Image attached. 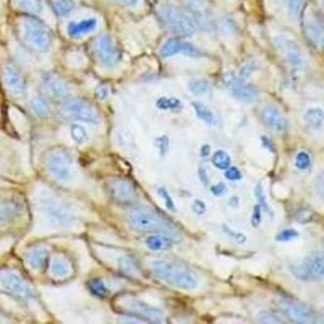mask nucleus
Here are the masks:
<instances>
[{"instance_id": "473e14b6", "label": "nucleus", "mask_w": 324, "mask_h": 324, "mask_svg": "<svg viewBox=\"0 0 324 324\" xmlns=\"http://www.w3.org/2000/svg\"><path fill=\"white\" fill-rule=\"evenodd\" d=\"M75 7V2L73 0H54L53 9L55 13L59 16H65L70 13Z\"/></svg>"}, {"instance_id": "f8f14e48", "label": "nucleus", "mask_w": 324, "mask_h": 324, "mask_svg": "<svg viewBox=\"0 0 324 324\" xmlns=\"http://www.w3.org/2000/svg\"><path fill=\"white\" fill-rule=\"evenodd\" d=\"M222 82L234 97L240 101L253 102L258 98L257 88L252 83H247L245 79L228 74L222 77Z\"/></svg>"}, {"instance_id": "49530a36", "label": "nucleus", "mask_w": 324, "mask_h": 324, "mask_svg": "<svg viewBox=\"0 0 324 324\" xmlns=\"http://www.w3.org/2000/svg\"><path fill=\"white\" fill-rule=\"evenodd\" d=\"M119 265L120 267L122 268V270H124V272L127 273H130V272H133L134 270H136V265L128 257H121L119 259Z\"/></svg>"}, {"instance_id": "e433bc0d", "label": "nucleus", "mask_w": 324, "mask_h": 324, "mask_svg": "<svg viewBox=\"0 0 324 324\" xmlns=\"http://www.w3.org/2000/svg\"><path fill=\"white\" fill-rule=\"evenodd\" d=\"M285 1L288 7V12L293 18H297L301 15L306 0H285Z\"/></svg>"}, {"instance_id": "7c9ffc66", "label": "nucleus", "mask_w": 324, "mask_h": 324, "mask_svg": "<svg viewBox=\"0 0 324 324\" xmlns=\"http://www.w3.org/2000/svg\"><path fill=\"white\" fill-rule=\"evenodd\" d=\"M212 162H213V165L217 169L227 170L228 168L231 167L232 159L226 151L218 150L214 154V156L212 158Z\"/></svg>"}, {"instance_id": "ea45409f", "label": "nucleus", "mask_w": 324, "mask_h": 324, "mask_svg": "<svg viewBox=\"0 0 324 324\" xmlns=\"http://www.w3.org/2000/svg\"><path fill=\"white\" fill-rule=\"evenodd\" d=\"M294 218L300 224H308L313 219V213L311 210L302 207L296 211Z\"/></svg>"}, {"instance_id": "c756f323", "label": "nucleus", "mask_w": 324, "mask_h": 324, "mask_svg": "<svg viewBox=\"0 0 324 324\" xmlns=\"http://www.w3.org/2000/svg\"><path fill=\"white\" fill-rule=\"evenodd\" d=\"M254 196H255V198H257L258 205L260 206L261 210H264L269 216H273L274 213H273L272 209L270 208V204L267 199V196L265 193V189L260 183H258L254 189Z\"/></svg>"}, {"instance_id": "423d86ee", "label": "nucleus", "mask_w": 324, "mask_h": 324, "mask_svg": "<svg viewBox=\"0 0 324 324\" xmlns=\"http://www.w3.org/2000/svg\"><path fill=\"white\" fill-rule=\"evenodd\" d=\"M58 115L65 121H81L91 124L100 122V115L93 105L86 100L70 99L58 111Z\"/></svg>"}, {"instance_id": "a19ab883", "label": "nucleus", "mask_w": 324, "mask_h": 324, "mask_svg": "<svg viewBox=\"0 0 324 324\" xmlns=\"http://www.w3.org/2000/svg\"><path fill=\"white\" fill-rule=\"evenodd\" d=\"M256 69V63L253 60H249L247 62H245L241 67L239 68L238 71V76L241 79H246L247 77H249L252 72H254Z\"/></svg>"}, {"instance_id": "7ed1b4c3", "label": "nucleus", "mask_w": 324, "mask_h": 324, "mask_svg": "<svg viewBox=\"0 0 324 324\" xmlns=\"http://www.w3.org/2000/svg\"><path fill=\"white\" fill-rule=\"evenodd\" d=\"M159 15L165 26L176 35L191 36L196 31L194 18L175 5L163 4L159 8Z\"/></svg>"}, {"instance_id": "9b49d317", "label": "nucleus", "mask_w": 324, "mask_h": 324, "mask_svg": "<svg viewBox=\"0 0 324 324\" xmlns=\"http://www.w3.org/2000/svg\"><path fill=\"white\" fill-rule=\"evenodd\" d=\"M97 59L106 67H114L120 61V52L112 37L103 34L98 37L93 44Z\"/></svg>"}, {"instance_id": "b1692460", "label": "nucleus", "mask_w": 324, "mask_h": 324, "mask_svg": "<svg viewBox=\"0 0 324 324\" xmlns=\"http://www.w3.org/2000/svg\"><path fill=\"white\" fill-rule=\"evenodd\" d=\"M26 257L29 266L33 270H41L48 262L49 252L45 248H35L28 252Z\"/></svg>"}, {"instance_id": "6ab92c4d", "label": "nucleus", "mask_w": 324, "mask_h": 324, "mask_svg": "<svg viewBox=\"0 0 324 324\" xmlns=\"http://www.w3.org/2000/svg\"><path fill=\"white\" fill-rule=\"evenodd\" d=\"M306 38L316 47L323 46V23L316 15H311L305 22Z\"/></svg>"}, {"instance_id": "0eeeda50", "label": "nucleus", "mask_w": 324, "mask_h": 324, "mask_svg": "<svg viewBox=\"0 0 324 324\" xmlns=\"http://www.w3.org/2000/svg\"><path fill=\"white\" fill-rule=\"evenodd\" d=\"M290 271L299 280L318 281L324 276V257L322 252H315L307 255L300 262L290 267Z\"/></svg>"}, {"instance_id": "58836bf2", "label": "nucleus", "mask_w": 324, "mask_h": 324, "mask_svg": "<svg viewBox=\"0 0 324 324\" xmlns=\"http://www.w3.org/2000/svg\"><path fill=\"white\" fill-rule=\"evenodd\" d=\"M299 236V234L296 230L294 229H286L282 230L281 232H279L278 234L275 235V239L277 241H281V242H287L290 241L292 239H295Z\"/></svg>"}, {"instance_id": "a18cd8bd", "label": "nucleus", "mask_w": 324, "mask_h": 324, "mask_svg": "<svg viewBox=\"0 0 324 324\" xmlns=\"http://www.w3.org/2000/svg\"><path fill=\"white\" fill-rule=\"evenodd\" d=\"M261 221V208L259 205H255L253 207V211H252V218H251V222L253 228H257L259 227Z\"/></svg>"}, {"instance_id": "20e7f679", "label": "nucleus", "mask_w": 324, "mask_h": 324, "mask_svg": "<svg viewBox=\"0 0 324 324\" xmlns=\"http://www.w3.org/2000/svg\"><path fill=\"white\" fill-rule=\"evenodd\" d=\"M20 33L23 41L37 52H47L52 44V35L48 28L32 17H25L20 22Z\"/></svg>"}, {"instance_id": "c85d7f7f", "label": "nucleus", "mask_w": 324, "mask_h": 324, "mask_svg": "<svg viewBox=\"0 0 324 324\" xmlns=\"http://www.w3.org/2000/svg\"><path fill=\"white\" fill-rule=\"evenodd\" d=\"M52 273L57 277H65L70 272V267L66 259L63 257H56L51 265Z\"/></svg>"}, {"instance_id": "864d4df0", "label": "nucleus", "mask_w": 324, "mask_h": 324, "mask_svg": "<svg viewBox=\"0 0 324 324\" xmlns=\"http://www.w3.org/2000/svg\"><path fill=\"white\" fill-rule=\"evenodd\" d=\"M198 177H199V180H201V183H202L204 185H208V183H209L208 174H207L206 170H205L202 167L198 170Z\"/></svg>"}, {"instance_id": "72a5a7b5", "label": "nucleus", "mask_w": 324, "mask_h": 324, "mask_svg": "<svg viewBox=\"0 0 324 324\" xmlns=\"http://www.w3.org/2000/svg\"><path fill=\"white\" fill-rule=\"evenodd\" d=\"M91 293L98 297H106L108 295V288H106L104 281L100 278H93L88 284Z\"/></svg>"}, {"instance_id": "de8ad7c7", "label": "nucleus", "mask_w": 324, "mask_h": 324, "mask_svg": "<svg viewBox=\"0 0 324 324\" xmlns=\"http://www.w3.org/2000/svg\"><path fill=\"white\" fill-rule=\"evenodd\" d=\"M225 176L228 180H238L241 179V173L240 171L236 168V167H230L226 170Z\"/></svg>"}, {"instance_id": "cd10ccee", "label": "nucleus", "mask_w": 324, "mask_h": 324, "mask_svg": "<svg viewBox=\"0 0 324 324\" xmlns=\"http://www.w3.org/2000/svg\"><path fill=\"white\" fill-rule=\"evenodd\" d=\"M189 90L196 96H202L212 91V86L207 80L194 79L189 83Z\"/></svg>"}, {"instance_id": "13d9d810", "label": "nucleus", "mask_w": 324, "mask_h": 324, "mask_svg": "<svg viewBox=\"0 0 324 324\" xmlns=\"http://www.w3.org/2000/svg\"><path fill=\"white\" fill-rule=\"evenodd\" d=\"M230 204H231L234 208H236V207L238 206V198H237V197H233V198H231Z\"/></svg>"}, {"instance_id": "6e6552de", "label": "nucleus", "mask_w": 324, "mask_h": 324, "mask_svg": "<svg viewBox=\"0 0 324 324\" xmlns=\"http://www.w3.org/2000/svg\"><path fill=\"white\" fill-rule=\"evenodd\" d=\"M277 308L288 319L295 323H313L318 322L316 313L306 303L296 301L287 297H279L275 300Z\"/></svg>"}, {"instance_id": "2f4dec72", "label": "nucleus", "mask_w": 324, "mask_h": 324, "mask_svg": "<svg viewBox=\"0 0 324 324\" xmlns=\"http://www.w3.org/2000/svg\"><path fill=\"white\" fill-rule=\"evenodd\" d=\"M156 106L164 111H178L181 108V102L177 98L162 97L157 100Z\"/></svg>"}, {"instance_id": "9d476101", "label": "nucleus", "mask_w": 324, "mask_h": 324, "mask_svg": "<svg viewBox=\"0 0 324 324\" xmlns=\"http://www.w3.org/2000/svg\"><path fill=\"white\" fill-rule=\"evenodd\" d=\"M108 193L111 198L122 206H131L135 204L138 198L136 187L131 180L117 178L108 183Z\"/></svg>"}, {"instance_id": "f257e3e1", "label": "nucleus", "mask_w": 324, "mask_h": 324, "mask_svg": "<svg viewBox=\"0 0 324 324\" xmlns=\"http://www.w3.org/2000/svg\"><path fill=\"white\" fill-rule=\"evenodd\" d=\"M128 219L131 227L137 231L167 234L173 238L179 236L177 227L172 220L149 208L133 210L129 214Z\"/></svg>"}, {"instance_id": "a211bd4d", "label": "nucleus", "mask_w": 324, "mask_h": 324, "mask_svg": "<svg viewBox=\"0 0 324 324\" xmlns=\"http://www.w3.org/2000/svg\"><path fill=\"white\" fill-rule=\"evenodd\" d=\"M4 81L7 89L14 97L23 98L26 95L25 80L14 66L7 65L4 68Z\"/></svg>"}, {"instance_id": "c03bdc74", "label": "nucleus", "mask_w": 324, "mask_h": 324, "mask_svg": "<svg viewBox=\"0 0 324 324\" xmlns=\"http://www.w3.org/2000/svg\"><path fill=\"white\" fill-rule=\"evenodd\" d=\"M222 231H224V233L227 234L228 236L234 238V240H235L237 244H240V245H241V244H245V242L247 241V239H248L247 236L242 234V233H235L233 230H231L227 225H224V226H222Z\"/></svg>"}, {"instance_id": "ddd939ff", "label": "nucleus", "mask_w": 324, "mask_h": 324, "mask_svg": "<svg viewBox=\"0 0 324 324\" xmlns=\"http://www.w3.org/2000/svg\"><path fill=\"white\" fill-rule=\"evenodd\" d=\"M41 89L48 98L55 101L67 98L71 91L67 82L54 74L43 75L41 79Z\"/></svg>"}, {"instance_id": "79ce46f5", "label": "nucleus", "mask_w": 324, "mask_h": 324, "mask_svg": "<svg viewBox=\"0 0 324 324\" xmlns=\"http://www.w3.org/2000/svg\"><path fill=\"white\" fill-rule=\"evenodd\" d=\"M158 194L164 199V202H165V205H166L168 210H170L171 212H176L177 211L176 205H175L173 198L170 196V194L168 193V191L165 188H159L158 189Z\"/></svg>"}, {"instance_id": "39448f33", "label": "nucleus", "mask_w": 324, "mask_h": 324, "mask_svg": "<svg viewBox=\"0 0 324 324\" xmlns=\"http://www.w3.org/2000/svg\"><path fill=\"white\" fill-rule=\"evenodd\" d=\"M115 309L123 314L131 315L152 323H161L164 314L156 307L146 305L132 296H120L114 302Z\"/></svg>"}, {"instance_id": "1a4fd4ad", "label": "nucleus", "mask_w": 324, "mask_h": 324, "mask_svg": "<svg viewBox=\"0 0 324 324\" xmlns=\"http://www.w3.org/2000/svg\"><path fill=\"white\" fill-rule=\"evenodd\" d=\"M46 167L50 174L59 180H69L73 175L74 159L65 148H55L47 156Z\"/></svg>"}, {"instance_id": "37998d69", "label": "nucleus", "mask_w": 324, "mask_h": 324, "mask_svg": "<svg viewBox=\"0 0 324 324\" xmlns=\"http://www.w3.org/2000/svg\"><path fill=\"white\" fill-rule=\"evenodd\" d=\"M310 166V156L305 152L301 151L296 156V167L299 170H306Z\"/></svg>"}, {"instance_id": "2eb2a0df", "label": "nucleus", "mask_w": 324, "mask_h": 324, "mask_svg": "<svg viewBox=\"0 0 324 324\" xmlns=\"http://www.w3.org/2000/svg\"><path fill=\"white\" fill-rule=\"evenodd\" d=\"M0 281L2 287L8 292L21 299H28L33 295L31 289L27 287L23 279L11 271L3 272L0 276Z\"/></svg>"}, {"instance_id": "8fccbe9b", "label": "nucleus", "mask_w": 324, "mask_h": 324, "mask_svg": "<svg viewBox=\"0 0 324 324\" xmlns=\"http://www.w3.org/2000/svg\"><path fill=\"white\" fill-rule=\"evenodd\" d=\"M206 210H207V207H206V204L202 200H200L198 198H196L194 200V202H193V211H194L195 214H197L198 216H201V215H204L206 213Z\"/></svg>"}, {"instance_id": "412c9836", "label": "nucleus", "mask_w": 324, "mask_h": 324, "mask_svg": "<svg viewBox=\"0 0 324 324\" xmlns=\"http://www.w3.org/2000/svg\"><path fill=\"white\" fill-rule=\"evenodd\" d=\"M97 19L86 18L78 21H71L67 25V33L72 38L82 36L84 34L90 33L97 27Z\"/></svg>"}, {"instance_id": "dca6fc26", "label": "nucleus", "mask_w": 324, "mask_h": 324, "mask_svg": "<svg viewBox=\"0 0 324 324\" xmlns=\"http://www.w3.org/2000/svg\"><path fill=\"white\" fill-rule=\"evenodd\" d=\"M260 119L262 123L271 130L282 133L288 130V120L281 111L273 105H268L260 112Z\"/></svg>"}, {"instance_id": "4468645a", "label": "nucleus", "mask_w": 324, "mask_h": 324, "mask_svg": "<svg viewBox=\"0 0 324 324\" xmlns=\"http://www.w3.org/2000/svg\"><path fill=\"white\" fill-rule=\"evenodd\" d=\"M274 46L279 55L292 66H299L303 63L302 52L298 44L286 35L275 37Z\"/></svg>"}, {"instance_id": "aec40b11", "label": "nucleus", "mask_w": 324, "mask_h": 324, "mask_svg": "<svg viewBox=\"0 0 324 324\" xmlns=\"http://www.w3.org/2000/svg\"><path fill=\"white\" fill-rule=\"evenodd\" d=\"M22 212L21 202L14 198L0 200V222H7L17 218Z\"/></svg>"}, {"instance_id": "3c124183", "label": "nucleus", "mask_w": 324, "mask_h": 324, "mask_svg": "<svg viewBox=\"0 0 324 324\" xmlns=\"http://www.w3.org/2000/svg\"><path fill=\"white\" fill-rule=\"evenodd\" d=\"M228 191V188L227 186L222 183V181H219L217 183L215 186H213L211 188V192L215 195V196H221L224 194H226Z\"/></svg>"}, {"instance_id": "603ef678", "label": "nucleus", "mask_w": 324, "mask_h": 324, "mask_svg": "<svg viewBox=\"0 0 324 324\" xmlns=\"http://www.w3.org/2000/svg\"><path fill=\"white\" fill-rule=\"evenodd\" d=\"M96 95H97V97H98L99 99H101V100L106 99L109 95L108 87H106V86H100V87L97 89V91H96Z\"/></svg>"}, {"instance_id": "5fc2aeb1", "label": "nucleus", "mask_w": 324, "mask_h": 324, "mask_svg": "<svg viewBox=\"0 0 324 324\" xmlns=\"http://www.w3.org/2000/svg\"><path fill=\"white\" fill-rule=\"evenodd\" d=\"M211 152V147L209 145H204L200 149V156L201 157H208Z\"/></svg>"}, {"instance_id": "4be33fe9", "label": "nucleus", "mask_w": 324, "mask_h": 324, "mask_svg": "<svg viewBox=\"0 0 324 324\" xmlns=\"http://www.w3.org/2000/svg\"><path fill=\"white\" fill-rule=\"evenodd\" d=\"M173 237L164 234H154L146 238V246L154 252H165L170 250L174 245Z\"/></svg>"}, {"instance_id": "c9c22d12", "label": "nucleus", "mask_w": 324, "mask_h": 324, "mask_svg": "<svg viewBox=\"0 0 324 324\" xmlns=\"http://www.w3.org/2000/svg\"><path fill=\"white\" fill-rule=\"evenodd\" d=\"M70 134L74 142L77 144H84L88 141V134L85 128L78 124H74L70 128Z\"/></svg>"}, {"instance_id": "5701e85b", "label": "nucleus", "mask_w": 324, "mask_h": 324, "mask_svg": "<svg viewBox=\"0 0 324 324\" xmlns=\"http://www.w3.org/2000/svg\"><path fill=\"white\" fill-rule=\"evenodd\" d=\"M11 3L14 8L27 14L39 15L44 11L43 0H11Z\"/></svg>"}, {"instance_id": "4d7b16f0", "label": "nucleus", "mask_w": 324, "mask_h": 324, "mask_svg": "<svg viewBox=\"0 0 324 324\" xmlns=\"http://www.w3.org/2000/svg\"><path fill=\"white\" fill-rule=\"evenodd\" d=\"M120 1H122L124 4L129 6H134L139 2V0H120Z\"/></svg>"}, {"instance_id": "4c0bfd02", "label": "nucleus", "mask_w": 324, "mask_h": 324, "mask_svg": "<svg viewBox=\"0 0 324 324\" xmlns=\"http://www.w3.org/2000/svg\"><path fill=\"white\" fill-rule=\"evenodd\" d=\"M257 320L260 323H284L285 322L276 313L270 310L260 311L257 315Z\"/></svg>"}, {"instance_id": "f03ea898", "label": "nucleus", "mask_w": 324, "mask_h": 324, "mask_svg": "<svg viewBox=\"0 0 324 324\" xmlns=\"http://www.w3.org/2000/svg\"><path fill=\"white\" fill-rule=\"evenodd\" d=\"M151 267L157 277L174 288L191 290L198 286V278L196 273L178 264L155 259L151 262Z\"/></svg>"}, {"instance_id": "bb28decb", "label": "nucleus", "mask_w": 324, "mask_h": 324, "mask_svg": "<svg viewBox=\"0 0 324 324\" xmlns=\"http://www.w3.org/2000/svg\"><path fill=\"white\" fill-rule=\"evenodd\" d=\"M193 106L195 109L196 115L199 120H201L204 123L208 125H215L216 123V116L213 113V111L210 108H208L206 105L195 102L193 103Z\"/></svg>"}, {"instance_id": "6e6d98bb", "label": "nucleus", "mask_w": 324, "mask_h": 324, "mask_svg": "<svg viewBox=\"0 0 324 324\" xmlns=\"http://www.w3.org/2000/svg\"><path fill=\"white\" fill-rule=\"evenodd\" d=\"M261 141H262V144H264V146H265L266 148H268L270 151H273V150H274L273 145H272L271 141H270L269 138H267V137H261Z\"/></svg>"}, {"instance_id": "f704fd0d", "label": "nucleus", "mask_w": 324, "mask_h": 324, "mask_svg": "<svg viewBox=\"0 0 324 324\" xmlns=\"http://www.w3.org/2000/svg\"><path fill=\"white\" fill-rule=\"evenodd\" d=\"M31 108L37 116H39L41 118L46 117L49 113V106H48L47 102L45 101V99H43L41 97H36V98L32 99Z\"/></svg>"}, {"instance_id": "09e8293b", "label": "nucleus", "mask_w": 324, "mask_h": 324, "mask_svg": "<svg viewBox=\"0 0 324 324\" xmlns=\"http://www.w3.org/2000/svg\"><path fill=\"white\" fill-rule=\"evenodd\" d=\"M157 146L161 156H165L169 151V139L167 136H162L157 139Z\"/></svg>"}, {"instance_id": "393cba45", "label": "nucleus", "mask_w": 324, "mask_h": 324, "mask_svg": "<svg viewBox=\"0 0 324 324\" xmlns=\"http://www.w3.org/2000/svg\"><path fill=\"white\" fill-rule=\"evenodd\" d=\"M48 214L52 221L55 224H58L59 226H68L73 220V215L60 205L49 206Z\"/></svg>"}, {"instance_id": "a878e982", "label": "nucleus", "mask_w": 324, "mask_h": 324, "mask_svg": "<svg viewBox=\"0 0 324 324\" xmlns=\"http://www.w3.org/2000/svg\"><path fill=\"white\" fill-rule=\"evenodd\" d=\"M323 111L320 108H311L306 111L305 120L312 129H320L323 125Z\"/></svg>"}, {"instance_id": "f3484780", "label": "nucleus", "mask_w": 324, "mask_h": 324, "mask_svg": "<svg viewBox=\"0 0 324 324\" xmlns=\"http://www.w3.org/2000/svg\"><path fill=\"white\" fill-rule=\"evenodd\" d=\"M160 53L163 57H171L178 54L197 57L199 55L198 49L193 44L177 38H172L166 41L160 50Z\"/></svg>"}]
</instances>
